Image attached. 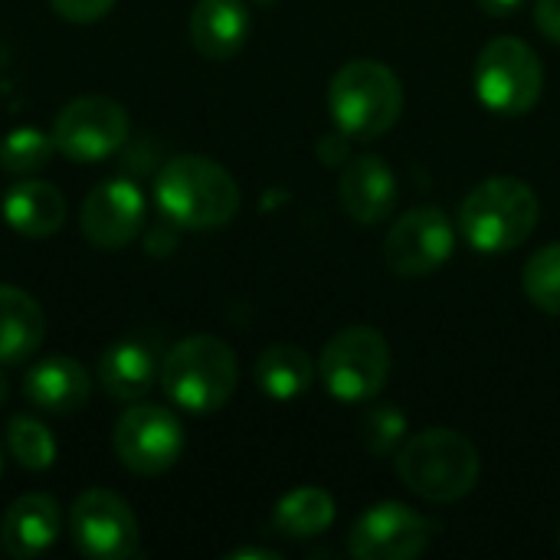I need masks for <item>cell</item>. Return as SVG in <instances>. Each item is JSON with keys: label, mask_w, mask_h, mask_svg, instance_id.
<instances>
[{"label": "cell", "mask_w": 560, "mask_h": 560, "mask_svg": "<svg viewBox=\"0 0 560 560\" xmlns=\"http://www.w3.org/2000/svg\"><path fill=\"white\" fill-rule=\"evenodd\" d=\"M52 151H56L52 135L39 128H13L0 141V167L10 174H36L49 164Z\"/></svg>", "instance_id": "cell-24"}, {"label": "cell", "mask_w": 560, "mask_h": 560, "mask_svg": "<svg viewBox=\"0 0 560 560\" xmlns=\"http://www.w3.org/2000/svg\"><path fill=\"white\" fill-rule=\"evenodd\" d=\"M240 381L236 354L213 335H190L177 341L161 364V387L180 410L217 413L230 404Z\"/></svg>", "instance_id": "cell-5"}, {"label": "cell", "mask_w": 560, "mask_h": 560, "mask_svg": "<svg viewBox=\"0 0 560 560\" xmlns=\"http://www.w3.org/2000/svg\"><path fill=\"white\" fill-rule=\"evenodd\" d=\"M69 532L82 558L125 560L138 555V518L131 505L108 489H89L75 499Z\"/></svg>", "instance_id": "cell-10"}, {"label": "cell", "mask_w": 560, "mask_h": 560, "mask_svg": "<svg viewBox=\"0 0 560 560\" xmlns=\"http://www.w3.org/2000/svg\"><path fill=\"white\" fill-rule=\"evenodd\" d=\"M558 545H560V525H558Z\"/></svg>", "instance_id": "cell-32"}, {"label": "cell", "mask_w": 560, "mask_h": 560, "mask_svg": "<svg viewBox=\"0 0 560 560\" xmlns=\"http://www.w3.org/2000/svg\"><path fill=\"white\" fill-rule=\"evenodd\" d=\"M325 390L341 404L374 400L390 377V345L371 325H351L338 331L318 361Z\"/></svg>", "instance_id": "cell-7"}, {"label": "cell", "mask_w": 560, "mask_h": 560, "mask_svg": "<svg viewBox=\"0 0 560 560\" xmlns=\"http://www.w3.org/2000/svg\"><path fill=\"white\" fill-rule=\"evenodd\" d=\"M59 528H62V518H59L56 499L43 492H30V495H20L7 509L3 525H0V545L16 560L43 558L56 545Z\"/></svg>", "instance_id": "cell-15"}, {"label": "cell", "mask_w": 560, "mask_h": 560, "mask_svg": "<svg viewBox=\"0 0 560 560\" xmlns=\"http://www.w3.org/2000/svg\"><path fill=\"white\" fill-rule=\"evenodd\" d=\"M112 446L125 469L138 476H161L184 453V427L164 407L135 404L118 417Z\"/></svg>", "instance_id": "cell-9"}, {"label": "cell", "mask_w": 560, "mask_h": 560, "mask_svg": "<svg viewBox=\"0 0 560 560\" xmlns=\"http://www.w3.org/2000/svg\"><path fill=\"white\" fill-rule=\"evenodd\" d=\"M3 400H7V377H3V371H0V407H3Z\"/></svg>", "instance_id": "cell-31"}, {"label": "cell", "mask_w": 560, "mask_h": 560, "mask_svg": "<svg viewBox=\"0 0 560 560\" xmlns=\"http://www.w3.org/2000/svg\"><path fill=\"white\" fill-rule=\"evenodd\" d=\"M144 223V194L125 177L102 180L82 203V233L98 249L128 246Z\"/></svg>", "instance_id": "cell-13"}, {"label": "cell", "mask_w": 560, "mask_h": 560, "mask_svg": "<svg viewBox=\"0 0 560 560\" xmlns=\"http://www.w3.org/2000/svg\"><path fill=\"white\" fill-rule=\"evenodd\" d=\"M249 26L253 16L246 0H197L190 13V43L203 59L223 62L243 49Z\"/></svg>", "instance_id": "cell-17"}, {"label": "cell", "mask_w": 560, "mask_h": 560, "mask_svg": "<svg viewBox=\"0 0 560 560\" xmlns=\"http://www.w3.org/2000/svg\"><path fill=\"white\" fill-rule=\"evenodd\" d=\"M522 285L535 308H541L548 315H560V243L541 246L528 259Z\"/></svg>", "instance_id": "cell-25"}, {"label": "cell", "mask_w": 560, "mask_h": 560, "mask_svg": "<svg viewBox=\"0 0 560 560\" xmlns=\"http://www.w3.org/2000/svg\"><path fill=\"white\" fill-rule=\"evenodd\" d=\"M49 3L69 23H95L115 7V0H49Z\"/></svg>", "instance_id": "cell-27"}, {"label": "cell", "mask_w": 560, "mask_h": 560, "mask_svg": "<svg viewBox=\"0 0 560 560\" xmlns=\"http://www.w3.org/2000/svg\"><path fill=\"white\" fill-rule=\"evenodd\" d=\"M154 200L161 213L184 230H217L236 217L240 184L223 164L200 154H180L158 171Z\"/></svg>", "instance_id": "cell-1"}, {"label": "cell", "mask_w": 560, "mask_h": 560, "mask_svg": "<svg viewBox=\"0 0 560 560\" xmlns=\"http://www.w3.org/2000/svg\"><path fill=\"white\" fill-rule=\"evenodd\" d=\"M489 16H509L525 7V0H476Z\"/></svg>", "instance_id": "cell-29"}, {"label": "cell", "mask_w": 560, "mask_h": 560, "mask_svg": "<svg viewBox=\"0 0 560 560\" xmlns=\"http://www.w3.org/2000/svg\"><path fill=\"white\" fill-rule=\"evenodd\" d=\"M3 220L26 240H46L66 223V197L46 180L13 184L0 203Z\"/></svg>", "instance_id": "cell-19"}, {"label": "cell", "mask_w": 560, "mask_h": 560, "mask_svg": "<svg viewBox=\"0 0 560 560\" xmlns=\"http://www.w3.org/2000/svg\"><path fill=\"white\" fill-rule=\"evenodd\" d=\"M535 23L548 39L560 43V0H538L535 3Z\"/></svg>", "instance_id": "cell-28"}, {"label": "cell", "mask_w": 560, "mask_h": 560, "mask_svg": "<svg viewBox=\"0 0 560 560\" xmlns=\"http://www.w3.org/2000/svg\"><path fill=\"white\" fill-rule=\"evenodd\" d=\"M538 217L541 203L532 184L518 177H489L466 194L459 233L479 253H509L535 233Z\"/></svg>", "instance_id": "cell-4"}, {"label": "cell", "mask_w": 560, "mask_h": 560, "mask_svg": "<svg viewBox=\"0 0 560 560\" xmlns=\"http://www.w3.org/2000/svg\"><path fill=\"white\" fill-rule=\"evenodd\" d=\"M328 112L348 141H374L397 125L404 85L394 69L377 59H351L331 75Z\"/></svg>", "instance_id": "cell-3"}, {"label": "cell", "mask_w": 560, "mask_h": 560, "mask_svg": "<svg viewBox=\"0 0 560 560\" xmlns=\"http://www.w3.org/2000/svg\"><path fill=\"white\" fill-rule=\"evenodd\" d=\"M23 394L36 410L66 417V413H75L89 404L92 377L79 361L52 354V358H43L39 364H33L26 371Z\"/></svg>", "instance_id": "cell-16"}, {"label": "cell", "mask_w": 560, "mask_h": 560, "mask_svg": "<svg viewBox=\"0 0 560 560\" xmlns=\"http://www.w3.org/2000/svg\"><path fill=\"white\" fill-rule=\"evenodd\" d=\"M7 450L30 472H43V469H49L56 463V440L33 417H13L10 420V427H7Z\"/></svg>", "instance_id": "cell-23"}, {"label": "cell", "mask_w": 560, "mask_h": 560, "mask_svg": "<svg viewBox=\"0 0 560 560\" xmlns=\"http://www.w3.org/2000/svg\"><path fill=\"white\" fill-rule=\"evenodd\" d=\"M453 220L440 207H413L390 226L384 240V259L394 276L423 279L453 256Z\"/></svg>", "instance_id": "cell-11"}, {"label": "cell", "mask_w": 560, "mask_h": 560, "mask_svg": "<svg viewBox=\"0 0 560 560\" xmlns=\"http://www.w3.org/2000/svg\"><path fill=\"white\" fill-rule=\"evenodd\" d=\"M0 469H3V456H0Z\"/></svg>", "instance_id": "cell-33"}, {"label": "cell", "mask_w": 560, "mask_h": 560, "mask_svg": "<svg viewBox=\"0 0 560 560\" xmlns=\"http://www.w3.org/2000/svg\"><path fill=\"white\" fill-rule=\"evenodd\" d=\"M335 522V499L325 489L305 486L279 499L272 512V528L279 538L305 541L315 535H325Z\"/></svg>", "instance_id": "cell-22"}, {"label": "cell", "mask_w": 560, "mask_h": 560, "mask_svg": "<svg viewBox=\"0 0 560 560\" xmlns=\"http://www.w3.org/2000/svg\"><path fill=\"white\" fill-rule=\"evenodd\" d=\"M433 525L404 502H381L368 509L351 535L348 551L358 560H413L430 548Z\"/></svg>", "instance_id": "cell-12"}, {"label": "cell", "mask_w": 560, "mask_h": 560, "mask_svg": "<svg viewBox=\"0 0 560 560\" xmlns=\"http://www.w3.org/2000/svg\"><path fill=\"white\" fill-rule=\"evenodd\" d=\"M128 112L108 95H82L69 102L52 121L56 151L79 164H95L112 158L128 141Z\"/></svg>", "instance_id": "cell-8"}, {"label": "cell", "mask_w": 560, "mask_h": 560, "mask_svg": "<svg viewBox=\"0 0 560 560\" xmlns=\"http://www.w3.org/2000/svg\"><path fill=\"white\" fill-rule=\"evenodd\" d=\"M545 89L538 52L518 36H495L476 59V95L495 115L518 118L532 112Z\"/></svg>", "instance_id": "cell-6"}, {"label": "cell", "mask_w": 560, "mask_h": 560, "mask_svg": "<svg viewBox=\"0 0 560 560\" xmlns=\"http://www.w3.org/2000/svg\"><path fill=\"white\" fill-rule=\"evenodd\" d=\"M246 558H259V560H279L276 551H266V548H240V551H233L230 560H246Z\"/></svg>", "instance_id": "cell-30"}, {"label": "cell", "mask_w": 560, "mask_h": 560, "mask_svg": "<svg viewBox=\"0 0 560 560\" xmlns=\"http://www.w3.org/2000/svg\"><path fill=\"white\" fill-rule=\"evenodd\" d=\"M98 381L112 400L135 404L154 387V381H161V368L144 341L128 338V341H115L112 348L102 351Z\"/></svg>", "instance_id": "cell-18"}, {"label": "cell", "mask_w": 560, "mask_h": 560, "mask_svg": "<svg viewBox=\"0 0 560 560\" xmlns=\"http://www.w3.org/2000/svg\"><path fill=\"white\" fill-rule=\"evenodd\" d=\"M315 381V364L299 345H272L256 361V384L269 400H295Z\"/></svg>", "instance_id": "cell-21"}, {"label": "cell", "mask_w": 560, "mask_h": 560, "mask_svg": "<svg viewBox=\"0 0 560 560\" xmlns=\"http://www.w3.org/2000/svg\"><path fill=\"white\" fill-rule=\"evenodd\" d=\"M404 436H407V417L397 407H374L361 420V440L374 456H394L404 446Z\"/></svg>", "instance_id": "cell-26"}, {"label": "cell", "mask_w": 560, "mask_h": 560, "mask_svg": "<svg viewBox=\"0 0 560 560\" xmlns=\"http://www.w3.org/2000/svg\"><path fill=\"white\" fill-rule=\"evenodd\" d=\"M338 194H341L345 213L361 226L384 223L394 213L397 197H400L390 164L377 154H361V158L348 161L341 171Z\"/></svg>", "instance_id": "cell-14"}, {"label": "cell", "mask_w": 560, "mask_h": 560, "mask_svg": "<svg viewBox=\"0 0 560 560\" xmlns=\"http://www.w3.org/2000/svg\"><path fill=\"white\" fill-rule=\"evenodd\" d=\"M46 338L43 308L30 292L16 285H0V364L30 361Z\"/></svg>", "instance_id": "cell-20"}, {"label": "cell", "mask_w": 560, "mask_h": 560, "mask_svg": "<svg viewBox=\"0 0 560 560\" xmlns=\"http://www.w3.org/2000/svg\"><path fill=\"white\" fill-rule=\"evenodd\" d=\"M394 463H397L400 482L413 495L436 502V505L466 499L476 489L479 472H482L476 446L450 427H433V430L410 436L394 453Z\"/></svg>", "instance_id": "cell-2"}]
</instances>
